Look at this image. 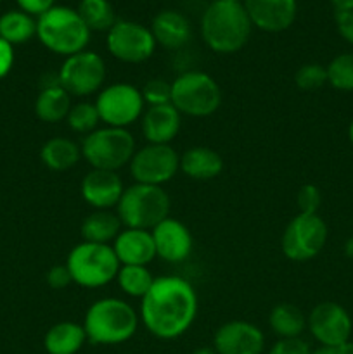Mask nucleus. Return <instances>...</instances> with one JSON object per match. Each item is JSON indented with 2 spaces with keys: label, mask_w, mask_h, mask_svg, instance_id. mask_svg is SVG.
Returning <instances> with one entry per match:
<instances>
[{
  "label": "nucleus",
  "mask_w": 353,
  "mask_h": 354,
  "mask_svg": "<svg viewBox=\"0 0 353 354\" xmlns=\"http://www.w3.org/2000/svg\"><path fill=\"white\" fill-rule=\"evenodd\" d=\"M37 37L52 54L69 57L87 50L92 31L87 28L78 10L66 6H54L37 17Z\"/></svg>",
  "instance_id": "obj_4"
},
{
  "label": "nucleus",
  "mask_w": 353,
  "mask_h": 354,
  "mask_svg": "<svg viewBox=\"0 0 353 354\" xmlns=\"http://www.w3.org/2000/svg\"><path fill=\"white\" fill-rule=\"evenodd\" d=\"M96 107L104 127L130 128L141 121L145 102L138 86L127 82L106 85L96 97Z\"/></svg>",
  "instance_id": "obj_11"
},
{
  "label": "nucleus",
  "mask_w": 353,
  "mask_h": 354,
  "mask_svg": "<svg viewBox=\"0 0 353 354\" xmlns=\"http://www.w3.org/2000/svg\"><path fill=\"white\" fill-rule=\"evenodd\" d=\"M253 28L263 33L289 30L298 16V0H241Z\"/></svg>",
  "instance_id": "obj_17"
},
{
  "label": "nucleus",
  "mask_w": 353,
  "mask_h": 354,
  "mask_svg": "<svg viewBox=\"0 0 353 354\" xmlns=\"http://www.w3.org/2000/svg\"><path fill=\"white\" fill-rule=\"evenodd\" d=\"M82 158L90 169L120 171L130 165L137 144L128 128L99 127L96 131L82 138Z\"/></svg>",
  "instance_id": "obj_7"
},
{
  "label": "nucleus",
  "mask_w": 353,
  "mask_h": 354,
  "mask_svg": "<svg viewBox=\"0 0 353 354\" xmlns=\"http://www.w3.org/2000/svg\"><path fill=\"white\" fill-rule=\"evenodd\" d=\"M336 354H353V342L348 341L345 344L336 346Z\"/></svg>",
  "instance_id": "obj_42"
},
{
  "label": "nucleus",
  "mask_w": 353,
  "mask_h": 354,
  "mask_svg": "<svg viewBox=\"0 0 353 354\" xmlns=\"http://www.w3.org/2000/svg\"><path fill=\"white\" fill-rule=\"evenodd\" d=\"M331 3L336 7V10L353 9V0H331Z\"/></svg>",
  "instance_id": "obj_41"
},
{
  "label": "nucleus",
  "mask_w": 353,
  "mask_h": 354,
  "mask_svg": "<svg viewBox=\"0 0 353 354\" xmlns=\"http://www.w3.org/2000/svg\"><path fill=\"white\" fill-rule=\"evenodd\" d=\"M107 78L106 61L93 50H82L62 61L57 71V82L71 97H87L99 93Z\"/></svg>",
  "instance_id": "obj_10"
},
{
  "label": "nucleus",
  "mask_w": 353,
  "mask_h": 354,
  "mask_svg": "<svg viewBox=\"0 0 353 354\" xmlns=\"http://www.w3.org/2000/svg\"><path fill=\"white\" fill-rule=\"evenodd\" d=\"M19 9L30 16L38 17L55 6V0H16Z\"/></svg>",
  "instance_id": "obj_39"
},
{
  "label": "nucleus",
  "mask_w": 353,
  "mask_h": 354,
  "mask_svg": "<svg viewBox=\"0 0 353 354\" xmlns=\"http://www.w3.org/2000/svg\"><path fill=\"white\" fill-rule=\"evenodd\" d=\"M327 83V69L318 62H308L300 66L294 73V85L305 92H314Z\"/></svg>",
  "instance_id": "obj_33"
},
{
  "label": "nucleus",
  "mask_w": 353,
  "mask_h": 354,
  "mask_svg": "<svg viewBox=\"0 0 353 354\" xmlns=\"http://www.w3.org/2000/svg\"><path fill=\"white\" fill-rule=\"evenodd\" d=\"M213 349L217 354H262L265 351V334L251 322H225L215 332Z\"/></svg>",
  "instance_id": "obj_15"
},
{
  "label": "nucleus",
  "mask_w": 353,
  "mask_h": 354,
  "mask_svg": "<svg viewBox=\"0 0 353 354\" xmlns=\"http://www.w3.org/2000/svg\"><path fill=\"white\" fill-rule=\"evenodd\" d=\"M40 159L51 171H69L82 161V147L68 137H52L42 145Z\"/></svg>",
  "instance_id": "obj_25"
},
{
  "label": "nucleus",
  "mask_w": 353,
  "mask_h": 354,
  "mask_svg": "<svg viewBox=\"0 0 353 354\" xmlns=\"http://www.w3.org/2000/svg\"><path fill=\"white\" fill-rule=\"evenodd\" d=\"M199 31L211 52L228 55L246 47L253 24L241 0H213L201 16Z\"/></svg>",
  "instance_id": "obj_2"
},
{
  "label": "nucleus",
  "mask_w": 353,
  "mask_h": 354,
  "mask_svg": "<svg viewBox=\"0 0 353 354\" xmlns=\"http://www.w3.org/2000/svg\"><path fill=\"white\" fill-rule=\"evenodd\" d=\"M152 37L156 45L166 48V50H179L189 44L192 37V26L187 19L185 14L173 9L159 10L151 23Z\"/></svg>",
  "instance_id": "obj_21"
},
{
  "label": "nucleus",
  "mask_w": 353,
  "mask_h": 354,
  "mask_svg": "<svg viewBox=\"0 0 353 354\" xmlns=\"http://www.w3.org/2000/svg\"><path fill=\"white\" fill-rule=\"evenodd\" d=\"M123 192L125 183L118 171L90 169L80 183L82 199L92 209H116Z\"/></svg>",
  "instance_id": "obj_18"
},
{
  "label": "nucleus",
  "mask_w": 353,
  "mask_h": 354,
  "mask_svg": "<svg viewBox=\"0 0 353 354\" xmlns=\"http://www.w3.org/2000/svg\"><path fill=\"white\" fill-rule=\"evenodd\" d=\"M322 204V192L314 183H305L296 192V206L298 213L315 214L318 213Z\"/></svg>",
  "instance_id": "obj_35"
},
{
  "label": "nucleus",
  "mask_w": 353,
  "mask_h": 354,
  "mask_svg": "<svg viewBox=\"0 0 353 354\" xmlns=\"http://www.w3.org/2000/svg\"><path fill=\"white\" fill-rule=\"evenodd\" d=\"M156 256L170 265H180L192 254L194 239L189 227L176 218L168 216L151 230Z\"/></svg>",
  "instance_id": "obj_16"
},
{
  "label": "nucleus",
  "mask_w": 353,
  "mask_h": 354,
  "mask_svg": "<svg viewBox=\"0 0 353 354\" xmlns=\"http://www.w3.org/2000/svg\"><path fill=\"white\" fill-rule=\"evenodd\" d=\"M87 334L82 324L76 322H59L52 325L44 337V348L47 354H76L85 346Z\"/></svg>",
  "instance_id": "obj_26"
},
{
  "label": "nucleus",
  "mask_w": 353,
  "mask_h": 354,
  "mask_svg": "<svg viewBox=\"0 0 353 354\" xmlns=\"http://www.w3.org/2000/svg\"><path fill=\"white\" fill-rule=\"evenodd\" d=\"M73 283L83 289H100L116 280L120 261L113 248L107 244H93L82 241L69 251L66 258Z\"/></svg>",
  "instance_id": "obj_8"
},
{
  "label": "nucleus",
  "mask_w": 353,
  "mask_h": 354,
  "mask_svg": "<svg viewBox=\"0 0 353 354\" xmlns=\"http://www.w3.org/2000/svg\"><path fill=\"white\" fill-rule=\"evenodd\" d=\"M269 327L279 339L301 337L307 330V315L293 303H279L270 310Z\"/></svg>",
  "instance_id": "obj_27"
},
{
  "label": "nucleus",
  "mask_w": 353,
  "mask_h": 354,
  "mask_svg": "<svg viewBox=\"0 0 353 354\" xmlns=\"http://www.w3.org/2000/svg\"><path fill=\"white\" fill-rule=\"evenodd\" d=\"M87 341L96 346H118L130 341L141 325L138 311L120 297L93 301L83 317Z\"/></svg>",
  "instance_id": "obj_3"
},
{
  "label": "nucleus",
  "mask_w": 353,
  "mask_h": 354,
  "mask_svg": "<svg viewBox=\"0 0 353 354\" xmlns=\"http://www.w3.org/2000/svg\"><path fill=\"white\" fill-rule=\"evenodd\" d=\"M172 106L182 116H213L221 106V88L210 73L183 71L172 80Z\"/></svg>",
  "instance_id": "obj_6"
},
{
  "label": "nucleus",
  "mask_w": 353,
  "mask_h": 354,
  "mask_svg": "<svg viewBox=\"0 0 353 354\" xmlns=\"http://www.w3.org/2000/svg\"><path fill=\"white\" fill-rule=\"evenodd\" d=\"M327 239L329 228L320 214L298 213L284 228L280 251L289 261L307 263L320 254Z\"/></svg>",
  "instance_id": "obj_9"
},
{
  "label": "nucleus",
  "mask_w": 353,
  "mask_h": 354,
  "mask_svg": "<svg viewBox=\"0 0 353 354\" xmlns=\"http://www.w3.org/2000/svg\"><path fill=\"white\" fill-rule=\"evenodd\" d=\"M224 158L215 149L194 145L180 154V171L196 182H210L224 171Z\"/></svg>",
  "instance_id": "obj_22"
},
{
  "label": "nucleus",
  "mask_w": 353,
  "mask_h": 354,
  "mask_svg": "<svg viewBox=\"0 0 353 354\" xmlns=\"http://www.w3.org/2000/svg\"><path fill=\"white\" fill-rule=\"evenodd\" d=\"M145 107L172 104V82L165 78H151L141 88Z\"/></svg>",
  "instance_id": "obj_34"
},
{
  "label": "nucleus",
  "mask_w": 353,
  "mask_h": 354,
  "mask_svg": "<svg viewBox=\"0 0 353 354\" xmlns=\"http://www.w3.org/2000/svg\"><path fill=\"white\" fill-rule=\"evenodd\" d=\"M156 40L151 28L132 19H118L106 33V48L116 61L142 64L154 55Z\"/></svg>",
  "instance_id": "obj_12"
},
{
  "label": "nucleus",
  "mask_w": 353,
  "mask_h": 354,
  "mask_svg": "<svg viewBox=\"0 0 353 354\" xmlns=\"http://www.w3.org/2000/svg\"><path fill=\"white\" fill-rule=\"evenodd\" d=\"M307 330L320 346H339L350 341L353 322L348 311L334 301H324L307 315Z\"/></svg>",
  "instance_id": "obj_14"
},
{
  "label": "nucleus",
  "mask_w": 353,
  "mask_h": 354,
  "mask_svg": "<svg viewBox=\"0 0 353 354\" xmlns=\"http://www.w3.org/2000/svg\"><path fill=\"white\" fill-rule=\"evenodd\" d=\"M190 354H217V353H215L213 348H197Z\"/></svg>",
  "instance_id": "obj_45"
},
{
  "label": "nucleus",
  "mask_w": 353,
  "mask_h": 354,
  "mask_svg": "<svg viewBox=\"0 0 353 354\" xmlns=\"http://www.w3.org/2000/svg\"><path fill=\"white\" fill-rule=\"evenodd\" d=\"M348 138H350V142H352V145H353V120H352V123H350V127H348Z\"/></svg>",
  "instance_id": "obj_46"
},
{
  "label": "nucleus",
  "mask_w": 353,
  "mask_h": 354,
  "mask_svg": "<svg viewBox=\"0 0 353 354\" xmlns=\"http://www.w3.org/2000/svg\"><path fill=\"white\" fill-rule=\"evenodd\" d=\"M266 354H311V348L301 337L279 339Z\"/></svg>",
  "instance_id": "obj_36"
},
{
  "label": "nucleus",
  "mask_w": 353,
  "mask_h": 354,
  "mask_svg": "<svg viewBox=\"0 0 353 354\" xmlns=\"http://www.w3.org/2000/svg\"><path fill=\"white\" fill-rule=\"evenodd\" d=\"M0 2H2V0H0Z\"/></svg>",
  "instance_id": "obj_47"
},
{
  "label": "nucleus",
  "mask_w": 353,
  "mask_h": 354,
  "mask_svg": "<svg viewBox=\"0 0 353 354\" xmlns=\"http://www.w3.org/2000/svg\"><path fill=\"white\" fill-rule=\"evenodd\" d=\"M345 254H346V258L353 259V237L346 241V244H345Z\"/></svg>",
  "instance_id": "obj_44"
},
{
  "label": "nucleus",
  "mask_w": 353,
  "mask_h": 354,
  "mask_svg": "<svg viewBox=\"0 0 353 354\" xmlns=\"http://www.w3.org/2000/svg\"><path fill=\"white\" fill-rule=\"evenodd\" d=\"M66 123L73 133L82 135V137L96 131L100 127V118L96 104L89 102V100H80V102L73 104L68 118H66Z\"/></svg>",
  "instance_id": "obj_31"
},
{
  "label": "nucleus",
  "mask_w": 353,
  "mask_h": 354,
  "mask_svg": "<svg viewBox=\"0 0 353 354\" xmlns=\"http://www.w3.org/2000/svg\"><path fill=\"white\" fill-rule=\"evenodd\" d=\"M45 282L52 290H62L73 283L71 275L66 265H55L45 273Z\"/></svg>",
  "instance_id": "obj_37"
},
{
  "label": "nucleus",
  "mask_w": 353,
  "mask_h": 354,
  "mask_svg": "<svg viewBox=\"0 0 353 354\" xmlns=\"http://www.w3.org/2000/svg\"><path fill=\"white\" fill-rule=\"evenodd\" d=\"M170 207L172 201L163 187L132 183L130 187H125L123 196L114 211L125 228L152 230L170 216Z\"/></svg>",
  "instance_id": "obj_5"
},
{
  "label": "nucleus",
  "mask_w": 353,
  "mask_h": 354,
  "mask_svg": "<svg viewBox=\"0 0 353 354\" xmlns=\"http://www.w3.org/2000/svg\"><path fill=\"white\" fill-rule=\"evenodd\" d=\"M111 248H113L121 266H149L158 258L151 230L123 227V230L118 234Z\"/></svg>",
  "instance_id": "obj_20"
},
{
  "label": "nucleus",
  "mask_w": 353,
  "mask_h": 354,
  "mask_svg": "<svg viewBox=\"0 0 353 354\" xmlns=\"http://www.w3.org/2000/svg\"><path fill=\"white\" fill-rule=\"evenodd\" d=\"M71 106V95L55 80V82L42 86V90L38 92L37 100H35V114L42 123L55 124L66 121Z\"/></svg>",
  "instance_id": "obj_23"
},
{
  "label": "nucleus",
  "mask_w": 353,
  "mask_h": 354,
  "mask_svg": "<svg viewBox=\"0 0 353 354\" xmlns=\"http://www.w3.org/2000/svg\"><path fill=\"white\" fill-rule=\"evenodd\" d=\"M14 66V45L0 38V78H6Z\"/></svg>",
  "instance_id": "obj_40"
},
{
  "label": "nucleus",
  "mask_w": 353,
  "mask_h": 354,
  "mask_svg": "<svg viewBox=\"0 0 353 354\" xmlns=\"http://www.w3.org/2000/svg\"><path fill=\"white\" fill-rule=\"evenodd\" d=\"M327 83L339 92H353V52L339 54L325 66Z\"/></svg>",
  "instance_id": "obj_32"
},
{
  "label": "nucleus",
  "mask_w": 353,
  "mask_h": 354,
  "mask_svg": "<svg viewBox=\"0 0 353 354\" xmlns=\"http://www.w3.org/2000/svg\"><path fill=\"white\" fill-rule=\"evenodd\" d=\"M37 37V19L23 10H9L0 16V38L10 45H21Z\"/></svg>",
  "instance_id": "obj_28"
},
{
  "label": "nucleus",
  "mask_w": 353,
  "mask_h": 354,
  "mask_svg": "<svg viewBox=\"0 0 353 354\" xmlns=\"http://www.w3.org/2000/svg\"><path fill=\"white\" fill-rule=\"evenodd\" d=\"M121 230H123V225L116 211L113 209H93L83 218L80 225L82 241L93 242V244L111 245Z\"/></svg>",
  "instance_id": "obj_24"
},
{
  "label": "nucleus",
  "mask_w": 353,
  "mask_h": 354,
  "mask_svg": "<svg viewBox=\"0 0 353 354\" xmlns=\"http://www.w3.org/2000/svg\"><path fill=\"white\" fill-rule=\"evenodd\" d=\"M116 282L125 296L142 299L154 283V275L149 270V266L123 265L118 270Z\"/></svg>",
  "instance_id": "obj_30"
},
{
  "label": "nucleus",
  "mask_w": 353,
  "mask_h": 354,
  "mask_svg": "<svg viewBox=\"0 0 353 354\" xmlns=\"http://www.w3.org/2000/svg\"><path fill=\"white\" fill-rule=\"evenodd\" d=\"M199 311V297L187 279L163 275L141 299L138 317L145 330L161 341L182 337L192 327Z\"/></svg>",
  "instance_id": "obj_1"
},
{
  "label": "nucleus",
  "mask_w": 353,
  "mask_h": 354,
  "mask_svg": "<svg viewBox=\"0 0 353 354\" xmlns=\"http://www.w3.org/2000/svg\"><path fill=\"white\" fill-rule=\"evenodd\" d=\"M182 128V114L172 106L145 107L141 118V133L147 144L172 145V142L179 137Z\"/></svg>",
  "instance_id": "obj_19"
},
{
  "label": "nucleus",
  "mask_w": 353,
  "mask_h": 354,
  "mask_svg": "<svg viewBox=\"0 0 353 354\" xmlns=\"http://www.w3.org/2000/svg\"><path fill=\"white\" fill-rule=\"evenodd\" d=\"M334 21L339 37L348 41L350 45H353V9L336 10Z\"/></svg>",
  "instance_id": "obj_38"
},
{
  "label": "nucleus",
  "mask_w": 353,
  "mask_h": 354,
  "mask_svg": "<svg viewBox=\"0 0 353 354\" xmlns=\"http://www.w3.org/2000/svg\"><path fill=\"white\" fill-rule=\"evenodd\" d=\"M76 10L92 33H107L118 21L109 0H80Z\"/></svg>",
  "instance_id": "obj_29"
},
{
  "label": "nucleus",
  "mask_w": 353,
  "mask_h": 354,
  "mask_svg": "<svg viewBox=\"0 0 353 354\" xmlns=\"http://www.w3.org/2000/svg\"><path fill=\"white\" fill-rule=\"evenodd\" d=\"M311 354H336V346H318L317 349H311Z\"/></svg>",
  "instance_id": "obj_43"
},
{
  "label": "nucleus",
  "mask_w": 353,
  "mask_h": 354,
  "mask_svg": "<svg viewBox=\"0 0 353 354\" xmlns=\"http://www.w3.org/2000/svg\"><path fill=\"white\" fill-rule=\"evenodd\" d=\"M128 171L134 183L163 187L180 171V154L172 145L145 144L135 151Z\"/></svg>",
  "instance_id": "obj_13"
}]
</instances>
